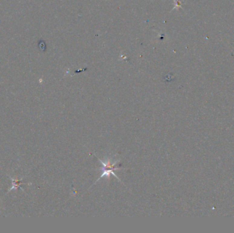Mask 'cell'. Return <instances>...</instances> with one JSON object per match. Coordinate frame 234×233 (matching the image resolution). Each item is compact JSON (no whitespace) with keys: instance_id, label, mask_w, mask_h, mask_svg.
I'll list each match as a JSON object with an SVG mask.
<instances>
[{"instance_id":"cell-1","label":"cell","mask_w":234,"mask_h":233,"mask_svg":"<svg viewBox=\"0 0 234 233\" xmlns=\"http://www.w3.org/2000/svg\"><path fill=\"white\" fill-rule=\"evenodd\" d=\"M98 159L99 160V161L101 164H103V168L102 170V174L99 177V178H98V180L96 181L95 183H97V181L100 179L101 178H103V177H107L108 178H110V174H113L114 177H115L117 179H118L119 181H121L120 179H119V177H117V175L115 174V173L114 172V170H121V168H115V165L117 164V161L114 163V164H112V162L110 161V160H106V161H103V160H101L99 158L97 157Z\"/></svg>"}]
</instances>
